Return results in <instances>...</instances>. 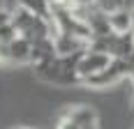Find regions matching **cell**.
Segmentation results:
<instances>
[{"label": "cell", "instance_id": "5b68a950", "mask_svg": "<svg viewBox=\"0 0 134 129\" xmlns=\"http://www.w3.org/2000/svg\"><path fill=\"white\" fill-rule=\"evenodd\" d=\"M130 62H132V58H113L107 69L93 76L90 81H86V85L88 88H111V85L120 83L122 78L130 76Z\"/></svg>", "mask_w": 134, "mask_h": 129}, {"label": "cell", "instance_id": "4fadbf2b", "mask_svg": "<svg viewBox=\"0 0 134 129\" xmlns=\"http://www.w3.org/2000/svg\"><path fill=\"white\" fill-rule=\"evenodd\" d=\"M12 129H32V127H12Z\"/></svg>", "mask_w": 134, "mask_h": 129}, {"label": "cell", "instance_id": "52a82bcc", "mask_svg": "<svg viewBox=\"0 0 134 129\" xmlns=\"http://www.w3.org/2000/svg\"><path fill=\"white\" fill-rule=\"evenodd\" d=\"M107 21H109L111 32H116V35H130L134 30V9H127V7L111 9V12H107Z\"/></svg>", "mask_w": 134, "mask_h": 129}, {"label": "cell", "instance_id": "8fae6325", "mask_svg": "<svg viewBox=\"0 0 134 129\" xmlns=\"http://www.w3.org/2000/svg\"><path fill=\"white\" fill-rule=\"evenodd\" d=\"M130 81H132V85H134V58H132V62H130Z\"/></svg>", "mask_w": 134, "mask_h": 129}, {"label": "cell", "instance_id": "3957f363", "mask_svg": "<svg viewBox=\"0 0 134 129\" xmlns=\"http://www.w3.org/2000/svg\"><path fill=\"white\" fill-rule=\"evenodd\" d=\"M55 129H99V115L90 106H72L60 115Z\"/></svg>", "mask_w": 134, "mask_h": 129}, {"label": "cell", "instance_id": "277c9868", "mask_svg": "<svg viewBox=\"0 0 134 129\" xmlns=\"http://www.w3.org/2000/svg\"><path fill=\"white\" fill-rule=\"evenodd\" d=\"M111 55L104 51H97V49H86V51L81 53L79 58H76V72H79L81 81L86 83V81H90L93 76H97L99 72H104L109 64H111Z\"/></svg>", "mask_w": 134, "mask_h": 129}, {"label": "cell", "instance_id": "30bf717a", "mask_svg": "<svg viewBox=\"0 0 134 129\" xmlns=\"http://www.w3.org/2000/svg\"><path fill=\"white\" fill-rule=\"evenodd\" d=\"M72 2H76V5H81V7H86V9H90V7H95V0H72Z\"/></svg>", "mask_w": 134, "mask_h": 129}, {"label": "cell", "instance_id": "7a4b0ae2", "mask_svg": "<svg viewBox=\"0 0 134 129\" xmlns=\"http://www.w3.org/2000/svg\"><path fill=\"white\" fill-rule=\"evenodd\" d=\"M9 19H12L14 28L21 37H26L28 42H37V39H44V37H53V23L42 19L37 14H30L21 7H16L9 12Z\"/></svg>", "mask_w": 134, "mask_h": 129}, {"label": "cell", "instance_id": "7c38bea8", "mask_svg": "<svg viewBox=\"0 0 134 129\" xmlns=\"http://www.w3.org/2000/svg\"><path fill=\"white\" fill-rule=\"evenodd\" d=\"M5 14H7V9H2V5H0V19H2Z\"/></svg>", "mask_w": 134, "mask_h": 129}, {"label": "cell", "instance_id": "6da1fadb", "mask_svg": "<svg viewBox=\"0 0 134 129\" xmlns=\"http://www.w3.org/2000/svg\"><path fill=\"white\" fill-rule=\"evenodd\" d=\"M76 58L79 55H55L51 60L42 64H35L32 72L35 76L44 81V83H53V85H76V83H83L76 72Z\"/></svg>", "mask_w": 134, "mask_h": 129}, {"label": "cell", "instance_id": "8992f818", "mask_svg": "<svg viewBox=\"0 0 134 129\" xmlns=\"http://www.w3.org/2000/svg\"><path fill=\"white\" fill-rule=\"evenodd\" d=\"M30 51H32V44L19 35L0 46V60L2 64H30Z\"/></svg>", "mask_w": 134, "mask_h": 129}, {"label": "cell", "instance_id": "ba28073f", "mask_svg": "<svg viewBox=\"0 0 134 129\" xmlns=\"http://www.w3.org/2000/svg\"><path fill=\"white\" fill-rule=\"evenodd\" d=\"M16 7H21L30 14H37L46 21H51V14H53L51 0H16Z\"/></svg>", "mask_w": 134, "mask_h": 129}, {"label": "cell", "instance_id": "9c48e42d", "mask_svg": "<svg viewBox=\"0 0 134 129\" xmlns=\"http://www.w3.org/2000/svg\"><path fill=\"white\" fill-rule=\"evenodd\" d=\"M127 0H95V7L102 9V12H111V9H118V7H125Z\"/></svg>", "mask_w": 134, "mask_h": 129}, {"label": "cell", "instance_id": "5bb4252c", "mask_svg": "<svg viewBox=\"0 0 134 129\" xmlns=\"http://www.w3.org/2000/svg\"><path fill=\"white\" fill-rule=\"evenodd\" d=\"M130 37H132V42H134V30H132V32H130Z\"/></svg>", "mask_w": 134, "mask_h": 129}]
</instances>
